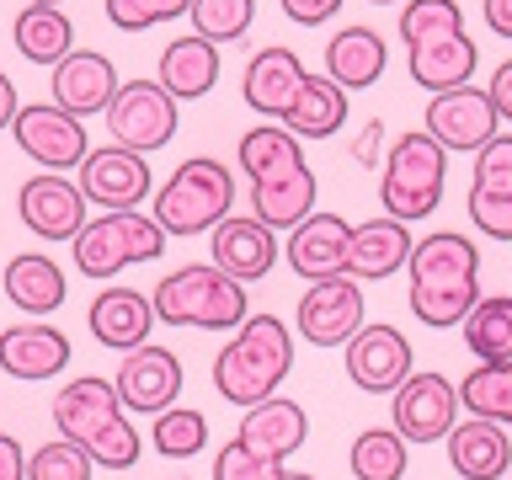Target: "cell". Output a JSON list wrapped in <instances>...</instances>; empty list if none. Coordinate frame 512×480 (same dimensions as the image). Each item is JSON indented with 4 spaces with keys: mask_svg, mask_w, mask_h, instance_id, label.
I'll return each instance as SVG.
<instances>
[{
    "mask_svg": "<svg viewBox=\"0 0 512 480\" xmlns=\"http://www.w3.org/2000/svg\"><path fill=\"white\" fill-rule=\"evenodd\" d=\"M64 368H70V336L54 331L48 320H22V326L0 331V374L22 384H43V379H59Z\"/></svg>",
    "mask_w": 512,
    "mask_h": 480,
    "instance_id": "44dd1931",
    "label": "cell"
},
{
    "mask_svg": "<svg viewBox=\"0 0 512 480\" xmlns=\"http://www.w3.org/2000/svg\"><path fill=\"white\" fill-rule=\"evenodd\" d=\"M86 326H91V342H102L107 352H134V347L150 342V331H155V304H150V294H139V288L112 283L86 304Z\"/></svg>",
    "mask_w": 512,
    "mask_h": 480,
    "instance_id": "ffe728a7",
    "label": "cell"
},
{
    "mask_svg": "<svg viewBox=\"0 0 512 480\" xmlns=\"http://www.w3.org/2000/svg\"><path fill=\"white\" fill-rule=\"evenodd\" d=\"M294 368V331L278 315H256L240 331H230V342L214 352V395H224L230 406H262L278 395V384Z\"/></svg>",
    "mask_w": 512,
    "mask_h": 480,
    "instance_id": "277c9868",
    "label": "cell"
},
{
    "mask_svg": "<svg viewBox=\"0 0 512 480\" xmlns=\"http://www.w3.org/2000/svg\"><path fill=\"white\" fill-rule=\"evenodd\" d=\"M486 96H491L496 118L512 123V59H502V64L491 70V86H486Z\"/></svg>",
    "mask_w": 512,
    "mask_h": 480,
    "instance_id": "f6af8a7d",
    "label": "cell"
},
{
    "mask_svg": "<svg viewBox=\"0 0 512 480\" xmlns=\"http://www.w3.org/2000/svg\"><path fill=\"white\" fill-rule=\"evenodd\" d=\"M112 390H118L123 411H139V416L171 411L176 395H182V358L171 347L144 342L134 352H123L118 374H112Z\"/></svg>",
    "mask_w": 512,
    "mask_h": 480,
    "instance_id": "9a60e30c",
    "label": "cell"
},
{
    "mask_svg": "<svg viewBox=\"0 0 512 480\" xmlns=\"http://www.w3.org/2000/svg\"><path fill=\"white\" fill-rule=\"evenodd\" d=\"M315 171L299 166V171H283L272 176V182H256L251 187V214L267 224V230H294V224H304L315 214Z\"/></svg>",
    "mask_w": 512,
    "mask_h": 480,
    "instance_id": "4dcf8cb0",
    "label": "cell"
},
{
    "mask_svg": "<svg viewBox=\"0 0 512 480\" xmlns=\"http://www.w3.org/2000/svg\"><path fill=\"white\" fill-rule=\"evenodd\" d=\"M0 480H27V448L11 432H0Z\"/></svg>",
    "mask_w": 512,
    "mask_h": 480,
    "instance_id": "7dc6e473",
    "label": "cell"
},
{
    "mask_svg": "<svg viewBox=\"0 0 512 480\" xmlns=\"http://www.w3.org/2000/svg\"><path fill=\"white\" fill-rule=\"evenodd\" d=\"M454 422H459V384L443 379L438 368H416L390 395V427L406 443H443Z\"/></svg>",
    "mask_w": 512,
    "mask_h": 480,
    "instance_id": "30bf717a",
    "label": "cell"
},
{
    "mask_svg": "<svg viewBox=\"0 0 512 480\" xmlns=\"http://www.w3.org/2000/svg\"><path fill=\"white\" fill-rule=\"evenodd\" d=\"M288 22H299V27H320V22H331L336 11H342V0H278Z\"/></svg>",
    "mask_w": 512,
    "mask_h": 480,
    "instance_id": "ee69618b",
    "label": "cell"
},
{
    "mask_svg": "<svg viewBox=\"0 0 512 480\" xmlns=\"http://www.w3.org/2000/svg\"><path fill=\"white\" fill-rule=\"evenodd\" d=\"M48 416H54L59 438L86 448L91 464H102V470H134L139 454H144V438L134 432V422H128L112 379H102V374L64 379L54 406H48Z\"/></svg>",
    "mask_w": 512,
    "mask_h": 480,
    "instance_id": "7a4b0ae2",
    "label": "cell"
},
{
    "mask_svg": "<svg viewBox=\"0 0 512 480\" xmlns=\"http://www.w3.org/2000/svg\"><path fill=\"white\" fill-rule=\"evenodd\" d=\"M342 363H347V379L358 384L363 395H395L400 384H406L416 374V363H411V342H406V331H395V326H363L352 342L342 347Z\"/></svg>",
    "mask_w": 512,
    "mask_h": 480,
    "instance_id": "2e32d148",
    "label": "cell"
},
{
    "mask_svg": "<svg viewBox=\"0 0 512 480\" xmlns=\"http://www.w3.org/2000/svg\"><path fill=\"white\" fill-rule=\"evenodd\" d=\"M107 139L123 144L134 155H155L176 139V123H182V102L160 86L155 75H134L123 80L118 96L107 102Z\"/></svg>",
    "mask_w": 512,
    "mask_h": 480,
    "instance_id": "9c48e42d",
    "label": "cell"
},
{
    "mask_svg": "<svg viewBox=\"0 0 512 480\" xmlns=\"http://www.w3.org/2000/svg\"><path fill=\"white\" fill-rule=\"evenodd\" d=\"M384 64H390V48H384V38L374 27L352 22L342 32H331V43H326V80H336L347 96L379 86Z\"/></svg>",
    "mask_w": 512,
    "mask_h": 480,
    "instance_id": "4316f807",
    "label": "cell"
},
{
    "mask_svg": "<svg viewBox=\"0 0 512 480\" xmlns=\"http://www.w3.org/2000/svg\"><path fill=\"white\" fill-rule=\"evenodd\" d=\"M347 91L336 86V80L326 75H304V86L299 96L288 102L283 112V128L294 139H331V134H342V123H347Z\"/></svg>",
    "mask_w": 512,
    "mask_h": 480,
    "instance_id": "f546056e",
    "label": "cell"
},
{
    "mask_svg": "<svg viewBox=\"0 0 512 480\" xmlns=\"http://www.w3.org/2000/svg\"><path fill=\"white\" fill-rule=\"evenodd\" d=\"M150 443L160 459H198L208 448V416L198 406H171L155 416L150 427Z\"/></svg>",
    "mask_w": 512,
    "mask_h": 480,
    "instance_id": "8d00e7d4",
    "label": "cell"
},
{
    "mask_svg": "<svg viewBox=\"0 0 512 480\" xmlns=\"http://www.w3.org/2000/svg\"><path fill=\"white\" fill-rule=\"evenodd\" d=\"M240 443H251L256 454H267V459H288V454H299L304 443H310V416H304L299 400H288V395H272L262 400V406H246V416H240V432H235Z\"/></svg>",
    "mask_w": 512,
    "mask_h": 480,
    "instance_id": "484cf974",
    "label": "cell"
},
{
    "mask_svg": "<svg viewBox=\"0 0 512 480\" xmlns=\"http://www.w3.org/2000/svg\"><path fill=\"white\" fill-rule=\"evenodd\" d=\"M480 16H486V27L496 38L512 43V0H480Z\"/></svg>",
    "mask_w": 512,
    "mask_h": 480,
    "instance_id": "c3c4849f",
    "label": "cell"
},
{
    "mask_svg": "<svg viewBox=\"0 0 512 480\" xmlns=\"http://www.w3.org/2000/svg\"><path fill=\"white\" fill-rule=\"evenodd\" d=\"M400 43H406L411 80L427 96L475 80L480 48H475L470 32H464L459 0H406V6H400Z\"/></svg>",
    "mask_w": 512,
    "mask_h": 480,
    "instance_id": "3957f363",
    "label": "cell"
},
{
    "mask_svg": "<svg viewBox=\"0 0 512 480\" xmlns=\"http://www.w3.org/2000/svg\"><path fill=\"white\" fill-rule=\"evenodd\" d=\"M75 171H80L75 187L86 192V203H96L102 214H112V208H139L144 198H155L150 160L134 155V150H123V144H102V150H91Z\"/></svg>",
    "mask_w": 512,
    "mask_h": 480,
    "instance_id": "4fadbf2b",
    "label": "cell"
},
{
    "mask_svg": "<svg viewBox=\"0 0 512 480\" xmlns=\"http://www.w3.org/2000/svg\"><path fill=\"white\" fill-rule=\"evenodd\" d=\"M406 304L432 331L464 326V315L480 304V251L459 230H432L411 246L406 262Z\"/></svg>",
    "mask_w": 512,
    "mask_h": 480,
    "instance_id": "6da1fadb",
    "label": "cell"
},
{
    "mask_svg": "<svg viewBox=\"0 0 512 480\" xmlns=\"http://www.w3.org/2000/svg\"><path fill=\"white\" fill-rule=\"evenodd\" d=\"M278 480H315V475H304V470H288V464H283V470H278Z\"/></svg>",
    "mask_w": 512,
    "mask_h": 480,
    "instance_id": "f907efd6",
    "label": "cell"
},
{
    "mask_svg": "<svg viewBox=\"0 0 512 480\" xmlns=\"http://www.w3.org/2000/svg\"><path fill=\"white\" fill-rule=\"evenodd\" d=\"M11 43L27 64H48L54 70L64 54H75V22L59 6H27L11 22Z\"/></svg>",
    "mask_w": 512,
    "mask_h": 480,
    "instance_id": "1f68e13d",
    "label": "cell"
},
{
    "mask_svg": "<svg viewBox=\"0 0 512 480\" xmlns=\"http://www.w3.org/2000/svg\"><path fill=\"white\" fill-rule=\"evenodd\" d=\"M150 203H155L150 219L166 235H203V230H214L219 219H230L235 176L214 155H187L182 166H176L166 182L155 187Z\"/></svg>",
    "mask_w": 512,
    "mask_h": 480,
    "instance_id": "8992f818",
    "label": "cell"
},
{
    "mask_svg": "<svg viewBox=\"0 0 512 480\" xmlns=\"http://www.w3.org/2000/svg\"><path fill=\"white\" fill-rule=\"evenodd\" d=\"M352 480H406L411 470V443L395 427H363L347 448Z\"/></svg>",
    "mask_w": 512,
    "mask_h": 480,
    "instance_id": "e575fe53",
    "label": "cell"
},
{
    "mask_svg": "<svg viewBox=\"0 0 512 480\" xmlns=\"http://www.w3.org/2000/svg\"><path fill=\"white\" fill-rule=\"evenodd\" d=\"M118 64L107 54H96V48H75V54H64L54 64V80H48V102L64 107L70 118H96V112H107V102L118 96Z\"/></svg>",
    "mask_w": 512,
    "mask_h": 480,
    "instance_id": "ac0fdd59",
    "label": "cell"
},
{
    "mask_svg": "<svg viewBox=\"0 0 512 480\" xmlns=\"http://www.w3.org/2000/svg\"><path fill=\"white\" fill-rule=\"evenodd\" d=\"M192 32L198 38H208L214 48L246 38L251 22H256V0H192Z\"/></svg>",
    "mask_w": 512,
    "mask_h": 480,
    "instance_id": "74e56055",
    "label": "cell"
},
{
    "mask_svg": "<svg viewBox=\"0 0 512 480\" xmlns=\"http://www.w3.org/2000/svg\"><path fill=\"white\" fill-rule=\"evenodd\" d=\"M368 6H406V0H368Z\"/></svg>",
    "mask_w": 512,
    "mask_h": 480,
    "instance_id": "816d5d0a",
    "label": "cell"
},
{
    "mask_svg": "<svg viewBox=\"0 0 512 480\" xmlns=\"http://www.w3.org/2000/svg\"><path fill=\"white\" fill-rule=\"evenodd\" d=\"M11 139L27 160H38V171H75L91 155L86 144V123L70 118L54 102H22L11 123Z\"/></svg>",
    "mask_w": 512,
    "mask_h": 480,
    "instance_id": "8fae6325",
    "label": "cell"
},
{
    "mask_svg": "<svg viewBox=\"0 0 512 480\" xmlns=\"http://www.w3.org/2000/svg\"><path fill=\"white\" fill-rule=\"evenodd\" d=\"M16 214L38 240H75L86 224V192L64 171H38L16 192Z\"/></svg>",
    "mask_w": 512,
    "mask_h": 480,
    "instance_id": "e0dca14e",
    "label": "cell"
},
{
    "mask_svg": "<svg viewBox=\"0 0 512 480\" xmlns=\"http://www.w3.org/2000/svg\"><path fill=\"white\" fill-rule=\"evenodd\" d=\"M427 134L438 139L448 155H480L496 134H502V118H496L491 96L470 80V86L427 96Z\"/></svg>",
    "mask_w": 512,
    "mask_h": 480,
    "instance_id": "7c38bea8",
    "label": "cell"
},
{
    "mask_svg": "<svg viewBox=\"0 0 512 480\" xmlns=\"http://www.w3.org/2000/svg\"><path fill=\"white\" fill-rule=\"evenodd\" d=\"M347 235H352V224L342 214H315L294 224L288 230V267H294V278L304 283H326V278H342V256H347Z\"/></svg>",
    "mask_w": 512,
    "mask_h": 480,
    "instance_id": "603a6c76",
    "label": "cell"
},
{
    "mask_svg": "<svg viewBox=\"0 0 512 480\" xmlns=\"http://www.w3.org/2000/svg\"><path fill=\"white\" fill-rule=\"evenodd\" d=\"M470 224L491 240H512V192L470 187Z\"/></svg>",
    "mask_w": 512,
    "mask_h": 480,
    "instance_id": "b9f144b4",
    "label": "cell"
},
{
    "mask_svg": "<svg viewBox=\"0 0 512 480\" xmlns=\"http://www.w3.org/2000/svg\"><path fill=\"white\" fill-rule=\"evenodd\" d=\"M91 470H96L91 454L75 448L70 438H54L27 454V480H91Z\"/></svg>",
    "mask_w": 512,
    "mask_h": 480,
    "instance_id": "f35d334b",
    "label": "cell"
},
{
    "mask_svg": "<svg viewBox=\"0 0 512 480\" xmlns=\"http://www.w3.org/2000/svg\"><path fill=\"white\" fill-rule=\"evenodd\" d=\"M443 443H448V464H454V475H464V480H502L507 464H512L507 427L480 422V416L454 422V432H448Z\"/></svg>",
    "mask_w": 512,
    "mask_h": 480,
    "instance_id": "f1b7e54d",
    "label": "cell"
},
{
    "mask_svg": "<svg viewBox=\"0 0 512 480\" xmlns=\"http://www.w3.org/2000/svg\"><path fill=\"white\" fill-rule=\"evenodd\" d=\"M411 224L400 219H368V224H352L347 235V256H342V278L352 283H384L390 272H406L411 262Z\"/></svg>",
    "mask_w": 512,
    "mask_h": 480,
    "instance_id": "d6986e66",
    "label": "cell"
},
{
    "mask_svg": "<svg viewBox=\"0 0 512 480\" xmlns=\"http://www.w3.org/2000/svg\"><path fill=\"white\" fill-rule=\"evenodd\" d=\"M235 160H240V171H246L251 187H256V182H272V176H283V171L310 166V160H304V150H299V139L288 134L283 123H256V128H246V134H240Z\"/></svg>",
    "mask_w": 512,
    "mask_h": 480,
    "instance_id": "d6a6232c",
    "label": "cell"
},
{
    "mask_svg": "<svg viewBox=\"0 0 512 480\" xmlns=\"http://www.w3.org/2000/svg\"><path fill=\"white\" fill-rule=\"evenodd\" d=\"M304 75H310V70L299 64L294 48L272 43V48H262V54H251L246 80H240V96H246V107L262 112L267 123H283V112H288V102L299 96Z\"/></svg>",
    "mask_w": 512,
    "mask_h": 480,
    "instance_id": "d4e9b609",
    "label": "cell"
},
{
    "mask_svg": "<svg viewBox=\"0 0 512 480\" xmlns=\"http://www.w3.org/2000/svg\"><path fill=\"white\" fill-rule=\"evenodd\" d=\"M278 262V230L256 214H230L214 224V267L235 283H262Z\"/></svg>",
    "mask_w": 512,
    "mask_h": 480,
    "instance_id": "7402d4cb",
    "label": "cell"
},
{
    "mask_svg": "<svg viewBox=\"0 0 512 480\" xmlns=\"http://www.w3.org/2000/svg\"><path fill=\"white\" fill-rule=\"evenodd\" d=\"M470 187H486V192H512V134H496L486 150L475 155V176Z\"/></svg>",
    "mask_w": 512,
    "mask_h": 480,
    "instance_id": "7bdbcfd3",
    "label": "cell"
},
{
    "mask_svg": "<svg viewBox=\"0 0 512 480\" xmlns=\"http://www.w3.org/2000/svg\"><path fill=\"white\" fill-rule=\"evenodd\" d=\"M155 80L176 96V102H198V96H208L219 86V48L208 38H198V32L171 38L155 59Z\"/></svg>",
    "mask_w": 512,
    "mask_h": 480,
    "instance_id": "83f0119b",
    "label": "cell"
},
{
    "mask_svg": "<svg viewBox=\"0 0 512 480\" xmlns=\"http://www.w3.org/2000/svg\"><path fill=\"white\" fill-rule=\"evenodd\" d=\"M155 320L160 326H182V331H240L251 320V294L246 283L224 278L214 262H187L171 267L155 283Z\"/></svg>",
    "mask_w": 512,
    "mask_h": 480,
    "instance_id": "5b68a950",
    "label": "cell"
},
{
    "mask_svg": "<svg viewBox=\"0 0 512 480\" xmlns=\"http://www.w3.org/2000/svg\"><path fill=\"white\" fill-rule=\"evenodd\" d=\"M363 326H368L363 283L326 278V283L304 288V299H299V336L310 347H347Z\"/></svg>",
    "mask_w": 512,
    "mask_h": 480,
    "instance_id": "5bb4252c",
    "label": "cell"
},
{
    "mask_svg": "<svg viewBox=\"0 0 512 480\" xmlns=\"http://www.w3.org/2000/svg\"><path fill=\"white\" fill-rule=\"evenodd\" d=\"M443 182H448V150L427 128H416V134H400L390 144V155H384L379 203L400 224H422L443 203Z\"/></svg>",
    "mask_w": 512,
    "mask_h": 480,
    "instance_id": "52a82bcc",
    "label": "cell"
},
{
    "mask_svg": "<svg viewBox=\"0 0 512 480\" xmlns=\"http://www.w3.org/2000/svg\"><path fill=\"white\" fill-rule=\"evenodd\" d=\"M464 347L475 363H512V294H480V304L464 315Z\"/></svg>",
    "mask_w": 512,
    "mask_h": 480,
    "instance_id": "836d02e7",
    "label": "cell"
},
{
    "mask_svg": "<svg viewBox=\"0 0 512 480\" xmlns=\"http://www.w3.org/2000/svg\"><path fill=\"white\" fill-rule=\"evenodd\" d=\"M166 251V230L139 214V208H112L80 224V235L70 240V256L80 267V278H118L123 267L155 262Z\"/></svg>",
    "mask_w": 512,
    "mask_h": 480,
    "instance_id": "ba28073f",
    "label": "cell"
},
{
    "mask_svg": "<svg viewBox=\"0 0 512 480\" xmlns=\"http://www.w3.org/2000/svg\"><path fill=\"white\" fill-rule=\"evenodd\" d=\"M278 470H283L278 459L256 454V448L240 443V438H230L214 454V480H278Z\"/></svg>",
    "mask_w": 512,
    "mask_h": 480,
    "instance_id": "60d3db41",
    "label": "cell"
},
{
    "mask_svg": "<svg viewBox=\"0 0 512 480\" xmlns=\"http://www.w3.org/2000/svg\"><path fill=\"white\" fill-rule=\"evenodd\" d=\"M379 150H384V123L374 118V123H363L358 139H352V160H358V166H379Z\"/></svg>",
    "mask_w": 512,
    "mask_h": 480,
    "instance_id": "bcb514c9",
    "label": "cell"
},
{
    "mask_svg": "<svg viewBox=\"0 0 512 480\" xmlns=\"http://www.w3.org/2000/svg\"><path fill=\"white\" fill-rule=\"evenodd\" d=\"M0 294L11 299V310L43 320L70 299V278H64V267L48 251H16L6 272H0Z\"/></svg>",
    "mask_w": 512,
    "mask_h": 480,
    "instance_id": "cb8c5ba5",
    "label": "cell"
},
{
    "mask_svg": "<svg viewBox=\"0 0 512 480\" xmlns=\"http://www.w3.org/2000/svg\"><path fill=\"white\" fill-rule=\"evenodd\" d=\"M27 6H64V0H27Z\"/></svg>",
    "mask_w": 512,
    "mask_h": 480,
    "instance_id": "f5cc1de1",
    "label": "cell"
},
{
    "mask_svg": "<svg viewBox=\"0 0 512 480\" xmlns=\"http://www.w3.org/2000/svg\"><path fill=\"white\" fill-rule=\"evenodd\" d=\"M459 406L480 422L512 427V363H475L459 379Z\"/></svg>",
    "mask_w": 512,
    "mask_h": 480,
    "instance_id": "d590c367",
    "label": "cell"
},
{
    "mask_svg": "<svg viewBox=\"0 0 512 480\" xmlns=\"http://www.w3.org/2000/svg\"><path fill=\"white\" fill-rule=\"evenodd\" d=\"M16 107H22V96H16V80L0 70V128L16 123Z\"/></svg>",
    "mask_w": 512,
    "mask_h": 480,
    "instance_id": "681fc988",
    "label": "cell"
},
{
    "mask_svg": "<svg viewBox=\"0 0 512 480\" xmlns=\"http://www.w3.org/2000/svg\"><path fill=\"white\" fill-rule=\"evenodd\" d=\"M107 22L118 32H150L160 22H176V16L192 11V0H102Z\"/></svg>",
    "mask_w": 512,
    "mask_h": 480,
    "instance_id": "ab89813d",
    "label": "cell"
}]
</instances>
